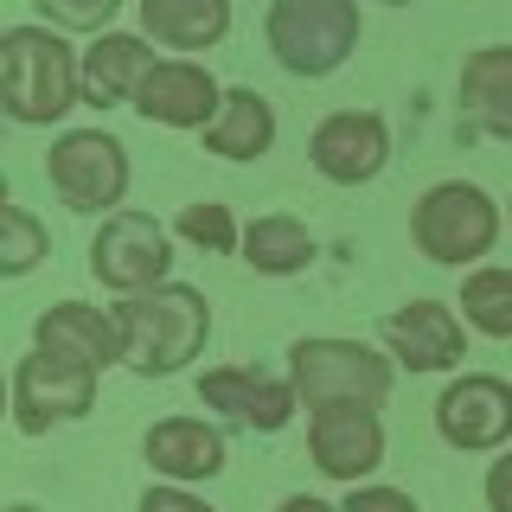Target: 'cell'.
Wrapping results in <instances>:
<instances>
[{"mask_svg":"<svg viewBox=\"0 0 512 512\" xmlns=\"http://www.w3.org/2000/svg\"><path fill=\"white\" fill-rule=\"evenodd\" d=\"M436 436L455 455H500L512 448V384L493 372H461L436 397Z\"/></svg>","mask_w":512,"mask_h":512,"instance_id":"obj_9","label":"cell"},{"mask_svg":"<svg viewBox=\"0 0 512 512\" xmlns=\"http://www.w3.org/2000/svg\"><path fill=\"white\" fill-rule=\"evenodd\" d=\"M141 455L160 480L173 487H199V480H218L224 461H231V442H224L218 423L205 416H160V423L141 436Z\"/></svg>","mask_w":512,"mask_h":512,"instance_id":"obj_15","label":"cell"},{"mask_svg":"<svg viewBox=\"0 0 512 512\" xmlns=\"http://www.w3.org/2000/svg\"><path fill=\"white\" fill-rule=\"evenodd\" d=\"M384 346H391L397 365L410 372H455L468 359V320H461L448 301H404V308L384 314Z\"/></svg>","mask_w":512,"mask_h":512,"instance_id":"obj_14","label":"cell"},{"mask_svg":"<svg viewBox=\"0 0 512 512\" xmlns=\"http://www.w3.org/2000/svg\"><path fill=\"white\" fill-rule=\"evenodd\" d=\"M461 320L474 333H487V340H512V269H500V263L468 269V282H461Z\"/></svg>","mask_w":512,"mask_h":512,"instance_id":"obj_22","label":"cell"},{"mask_svg":"<svg viewBox=\"0 0 512 512\" xmlns=\"http://www.w3.org/2000/svg\"><path fill=\"white\" fill-rule=\"evenodd\" d=\"M244 263L256 276H301L314 263V231L288 212H263L244 224Z\"/></svg>","mask_w":512,"mask_h":512,"instance_id":"obj_21","label":"cell"},{"mask_svg":"<svg viewBox=\"0 0 512 512\" xmlns=\"http://www.w3.org/2000/svg\"><path fill=\"white\" fill-rule=\"evenodd\" d=\"M461 116L480 135L512 141V45H480L461 64Z\"/></svg>","mask_w":512,"mask_h":512,"instance_id":"obj_18","label":"cell"},{"mask_svg":"<svg viewBox=\"0 0 512 512\" xmlns=\"http://www.w3.org/2000/svg\"><path fill=\"white\" fill-rule=\"evenodd\" d=\"M7 512H39V506H26V500H20V506H7Z\"/></svg>","mask_w":512,"mask_h":512,"instance_id":"obj_30","label":"cell"},{"mask_svg":"<svg viewBox=\"0 0 512 512\" xmlns=\"http://www.w3.org/2000/svg\"><path fill=\"white\" fill-rule=\"evenodd\" d=\"M141 512H218V506H205L192 487H173V480H154L148 493H141Z\"/></svg>","mask_w":512,"mask_h":512,"instance_id":"obj_27","label":"cell"},{"mask_svg":"<svg viewBox=\"0 0 512 512\" xmlns=\"http://www.w3.org/2000/svg\"><path fill=\"white\" fill-rule=\"evenodd\" d=\"M480 493H487V512H512V448H500V461L487 468Z\"/></svg>","mask_w":512,"mask_h":512,"instance_id":"obj_28","label":"cell"},{"mask_svg":"<svg viewBox=\"0 0 512 512\" xmlns=\"http://www.w3.org/2000/svg\"><path fill=\"white\" fill-rule=\"evenodd\" d=\"M173 231H180L192 250H205V256H231V250H244V224H237V218H231V205H218V199L186 205Z\"/></svg>","mask_w":512,"mask_h":512,"instance_id":"obj_24","label":"cell"},{"mask_svg":"<svg viewBox=\"0 0 512 512\" xmlns=\"http://www.w3.org/2000/svg\"><path fill=\"white\" fill-rule=\"evenodd\" d=\"M199 404L218 410L224 423L237 429H263V436H276V429L295 423L301 410V391L288 372H263V365H218V372L199 378Z\"/></svg>","mask_w":512,"mask_h":512,"instance_id":"obj_12","label":"cell"},{"mask_svg":"<svg viewBox=\"0 0 512 512\" xmlns=\"http://www.w3.org/2000/svg\"><path fill=\"white\" fill-rule=\"evenodd\" d=\"M288 378H295L301 404H384L397 384V359L372 352L365 340H340V333H308L288 346Z\"/></svg>","mask_w":512,"mask_h":512,"instance_id":"obj_5","label":"cell"},{"mask_svg":"<svg viewBox=\"0 0 512 512\" xmlns=\"http://www.w3.org/2000/svg\"><path fill=\"white\" fill-rule=\"evenodd\" d=\"M276 512H340V506H333V500H320V493H288V500H282Z\"/></svg>","mask_w":512,"mask_h":512,"instance_id":"obj_29","label":"cell"},{"mask_svg":"<svg viewBox=\"0 0 512 512\" xmlns=\"http://www.w3.org/2000/svg\"><path fill=\"white\" fill-rule=\"evenodd\" d=\"M52 256V237H45V224L26 212V205H0V276H32V269Z\"/></svg>","mask_w":512,"mask_h":512,"instance_id":"obj_23","label":"cell"},{"mask_svg":"<svg viewBox=\"0 0 512 512\" xmlns=\"http://www.w3.org/2000/svg\"><path fill=\"white\" fill-rule=\"evenodd\" d=\"M45 180L71 212H122L128 199V148L109 128H64L45 154Z\"/></svg>","mask_w":512,"mask_h":512,"instance_id":"obj_7","label":"cell"},{"mask_svg":"<svg viewBox=\"0 0 512 512\" xmlns=\"http://www.w3.org/2000/svg\"><path fill=\"white\" fill-rule=\"evenodd\" d=\"M276 148V103L263 90H224V109L205 128V154L218 160H263Z\"/></svg>","mask_w":512,"mask_h":512,"instance_id":"obj_20","label":"cell"},{"mask_svg":"<svg viewBox=\"0 0 512 512\" xmlns=\"http://www.w3.org/2000/svg\"><path fill=\"white\" fill-rule=\"evenodd\" d=\"M90 276L109 295H148V288L173 282V231L148 212H109L90 237Z\"/></svg>","mask_w":512,"mask_h":512,"instance_id":"obj_6","label":"cell"},{"mask_svg":"<svg viewBox=\"0 0 512 512\" xmlns=\"http://www.w3.org/2000/svg\"><path fill=\"white\" fill-rule=\"evenodd\" d=\"M500 231H506L500 199L474 180H436L410 205V244L442 269H480V256H493Z\"/></svg>","mask_w":512,"mask_h":512,"instance_id":"obj_3","label":"cell"},{"mask_svg":"<svg viewBox=\"0 0 512 512\" xmlns=\"http://www.w3.org/2000/svg\"><path fill=\"white\" fill-rule=\"evenodd\" d=\"M308 167L327 186H372L391 167V128L378 109H333L308 135Z\"/></svg>","mask_w":512,"mask_h":512,"instance_id":"obj_10","label":"cell"},{"mask_svg":"<svg viewBox=\"0 0 512 512\" xmlns=\"http://www.w3.org/2000/svg\"><path fill=\"white\" fill-rule=\"evenodd\" d=\"M96 378L103 372L32 346L26 359L13 365V429H20V436H52L58 423L90 416L96 410Z\"/></svg>","mask_w":512,"mask_h":512,"instance_id":"obj_8","label":"cell"},{"mask_svg":"<svg viewBox=\"0 0 512 512\" xmlns=\"http://www.w3.org/2000/svg\"><path fill=\"white\" fill-rule=\"evenodd\" d=\"M384 7H416V0H384Z\"/></svg>","mask_w":512,"mask_h":512,"instance_id":"obj_31","label":"cell"},{"mask_svg":"<svg viewBox=\"0 0 512 512\" xmlns=\"http://www.w3.org/2000/svg\"><path fill=\"white\" fill-rule=\"evenodd\" d=\"M32 346L58 352V359H77V365H90V372L122 365V327H116V314L90 308V301H52V308L32 320Z\"/></svg>","mask_w":512,"mask_h":512,"instance_id":"obj_16","label":"cell"},{"mask_svg":"<svg viewBox=\"0 0 512 512\" xmlns=\"http://www.w3.org/2000/svg\"><path fill=\"white\" fill-rule=\"evenodd\" d=\"M154 39L148 32H103V39L84 45V103L90 109H116L135 103L141 77L154 71Z\"/></svg>","mask_w":512,"mask_h":512,"instance_id":"obj_17","label":"cell"},{"mask_svg":"<svg viewBox=\"0 0 512 512\" xmlns=\"http://www.w3.org/2000/svg\"><path fill=\"white\" fill-rule=\"evenodd\" d=\"M506 218H512V199H506Z\"/></svg>","mask_w":512,"mask_h":512,"instance_id":"obj_32","label":"cell"},{"mask_svg":"<svg viewBox=\"0 0 512 512\" xmlns=\"http://www.w3.org/2000/svg\"><path fill=\"white\" fill-rule=\"evenodd\" d=\"M340 512H423V506H416L404 487H378V480H365V487H352L340 500Z\"/></svg>","mask_w":512,"mask_h":512,"instance_id":"obj_26","label":"cell"},{"mask_svg":"<svg viewBox=\"0 0 512 512\" xmlns=\"http://www.w3.org/2000/svg\"><path fill=\"white\" fill-rule=\"evenodd\" d=\"M308 455L340 487H365L384 468V423L372 404H320L308 410Z\"/></svg>","mask_w":512,"mask_h":512,"instance_id":"obj_11","label":"cell"},{"mask_svg":"<svg viewBox=\"0 0 512 512\" xmlns=\"http://www.w3.org/2000/svg\"><path fill=\"white\" fill-rule=\"evenodd\" d=\"M141 32L167 52H212L231 32V0H135Z\"/></svg>","mask_w":512,"mask_h":512,"instance_id":"obj_19","label":"cell"},{"mask_svg":"<svg viewBox=\"0 0 512 512\" xmlns=\"http://www.w3.org/2000/svg\"><path fill=\"white\" fill-rule=\"evenodd\" d=\"M359 0H269L263 13V45L288 77H333L359 52Z\"/></svg>","mask_w":512,"mask_h":512,"instance_id":"obj_4","label":"cell"},{"mask_svg":"<svg viewBox=\"0 0 512 512\" xmlns=\"http://www.w3.org/2000/svg\"><path fill=\"white\" fill-rule=\"evenodd\" d=\"M135 109L141 122H154V128H192V135H205L212 128V116L224 109V84L212 71H205L199 58H160L148 77H141V90H135Z\"/></svg>","mask_w":512,"mask_h":512,"instance_id":"obj_13","label":"cell"},{"mask_svg":"<svg viewBox=\"0 0 512 512\" xmlns=\"http://www.w3.org/2000/svg\"><path fill=\"white\" fill-rule=\"evenodd\" d=\"M84 103V52L64 45L58 26L0 32V109L20 128H52Z\"/></svg>","mask_w":512,"mask_h":512,"instance_id":"obj_1","label":"cell"},{"mask_svg":"<svg viewBox=\"0 0 512 512\" xmlns=\"http://www.w3.org/2000/svg\"><path fill=\"white\" fill-rule=\"evenodd\" d=\"M32 7L45 13V26H58V32H116V13H122V0H32Z\"/></svg>","mask_w":512,"mask_h":512,"instance_id":"obj_25","label":"cell"},{"mask_svg":"<svg viewBox=\"0 0 512 512\" xmlns=\"http://www.w3.org/2000/svg\"><path fill=\"white\" fill-rule=\"evenodd\" d=\"M116 327H122V365L135 378H173L212 340V301L186 282H160L148 295L116 301Z\"/></svg>","mask_w":512,"mask_h":512,"instance_id":"obj_2","label":"cell"}]
</instances>
